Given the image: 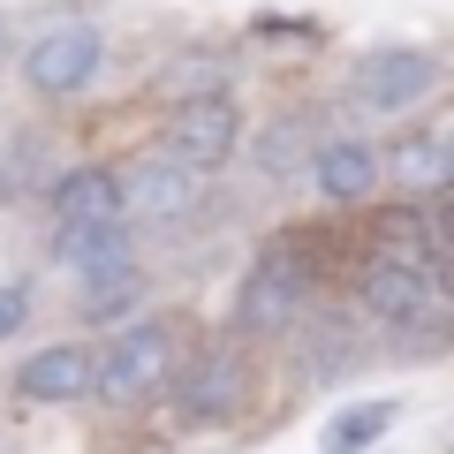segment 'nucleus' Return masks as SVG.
<instances>
[{
	"instance_id": "obj_1",
	"label": "nucleus",
	"mask_w": 454,
	"mask_h": 454,
	"mask_svg": "<svg viewBox=\"0 0 454 454\" xmlns=\"http://www.w3.org/2000/svg\"><path fill=\"white\" fill-rule=\"evenodd\" d=\"M167 372H175V340H167V325H160V318H137L129 333L98 356L91 387L114 394V402H145L152 387H167Z\"/></svg>"
},
{
	"instance_id": "obj_2",
	"label": "nucleus",
	"mask_w": 454,
	"mask_h": 454,
	"mask_svg": "<svg viewBox=\"0 0 454 454\" xmlns=\"http://www.w3.org/2000/svg\"><path fill=\"white\" fill-rule=\"evenodd\" d=\"M303 288H310L303 258H295V250H265L243 273V288H235V325H243V333H280V325L303 310Z\"/></svg>"
},
{
	"instance_id": "obj_3",
	"label": "nucleus",
	"mask_w": 454,
	"mask_h": 454,
	"mask_svg": "<svg viewBox=\"0 0 454 454\" xmlns=\"http://www.w3.org/2000/svg\"><path fill=\"white\" fill-rule=\"evenodd\" d=\"M167 145H175L182 167H227L235 145H243V114H235V98H227V91L182 98L175 121H167Z\"/></svg>"
},
{
	"instance_id": "obj_4",
	"label": "nucleus",
	"mask_w": 454,
	"mask_h": 454,
	"mask_svg": "<svg viewBox=\"0 0 454 454\" xmlns=\"http://www.w3.org/2000/svg\"><path fill=\"white\" fill-rule=\"evenodd\" d=\"M98 61H106L98 31L68 23V31H46L31 53H23V83H31V91H46V98H68V91H83V83L98 76Z\"/></svg>"
},
{
	"instance_id": "obj_5",
	"label": "nucleus",
	"mask_w": 454,
	"mask_h": 454,
	"mask_svg": "<svg viewBox=\"0 0 454 454\" xmlns=\"http://www.w3.org/2000/svg\"><path fill=\"white\" fill-rule=\"evenodd\" d=\"M432 91H439V61L417 53V46L372 53V61L356 68V98L372 114H402V106H417V98H432Z\"/></svg>"
},
{
	"instance_id": "obj_6",
	"label": "nucleus",
	"mask_w": 454,
	"mask_h": 454,
	"mask_svg": "<svg viewBox=\"0 0 454 454\" xmlns=\"http://www.w3.org/2000/svg\"><path fill=\"white\" fill-rule=\"evenodd\" d=\"M364 310L387 325H417L439 310V273H409V265H387L379 258L372 273H364Z\"/></svg>"
},
{
	"instance_id": "obj_7",
	"label": "nucleus",
	"mask_w": 454,
	"mask_h": 454,
	"mask_svg": "<svg viewBox=\"0 0 454 454\" xmlns=\"http://www.w3.org/2000/svg\"><path fill=\"white\" fill-rule=\"evenodd\" d=\"M91 348H76V340H53V348H38L31 364L16 372V394L23 402H76V394H91Z\"/></svg>"
},
{
	"instance_id": "obj_8",
	"label": "nucleus",
	"mask_w": 454,
	"mask_h": 454,
	"mask_svg": "<svg viewBox=\"0 0 454 454\" xmlns=\"http://www.w3.org/2000/svg\"><path fill=\"white\" fill-rule=\"evenodd\" d=\"M379 250H387V265H409V273H439V258H447L439 212H432V205H394L387 220H379Z\"/></svg>"
},
{
	"instance_id": "obj_9",
	"label": "nucleus",
	"mask_w": 454,
	"mask_h": 454,
	"mask_svg": "<svg viewBox=\"0 0 454 454\" xmlns=\"http://www.w3.org/2000/svg\"><path fill=\"white\" fill-rule=\"evenodd\" d=\"M121 175L114 167H76V175H61L53 182V220L61 227H106V220H121Z\"/></svg>"
},
{
	"instance_id": "obj_10",
	"label": "nucleus",
	"mask_w": 454,
	"mask_h": 454,
	"mask_svg": "<svg viewBox=\"0 0 454 454\" xmlns=\"http://www.w3.org/2000/svg\"><path fill=\"white\" fill-rule=\"evenodd\" d=\"M121 205H137L145 220H190V212H197V167L152 160L137 182H121Z\"/></svg>"
},
{
	"instance_id": "obj_11",
	"label": "nucleus",
	"mask_w": 454,
	"mask_h": 454,
	"mask_svg": "<svg viewBox=\"0 0 454 454\" xmlns=\"http://www.w3.org/2000/svg\"><path fill=\"white\" fill-rule=\"evenodd\" d=\"M53 258H61L68 273H83V280H106V273H129V235H121V220H106V227H53Z\"/></svg>"
},
{
	"instance_id": "obj_12",
	"label": "nucleus",
	"mask_w": 454,
	"mask_h": 454,
	"mask_svg": "<svg viewBox=\"0 0 454 454\" xmlns=\"http://www.w3.org/2000/svg\"><path fill=\"white\" fill-rule=\"evenodd\" d=\"M235 402H243V364L227 356H205L190 379H182V417L190 424H220V417H235Z\"/></svg>"
},
{
	"instance_id": "obj_13",
	"label": "nucleus",
	"mask_w": 454,
	"mask_h": 454,
	"mask_svg": "<svg viewBox=\"0 0 454 454\" xmlns=\"http://www.w3.org/2000/svg\"><path fill=\"white\" fill-rule=\"evenodd\" d=\"M310 182H318L333 205H356V197H372L379 160H372L364 145H318V160H310Z\"/></svg>"
},
{
	"instance_id": "obj_14",
	"label": "nucleus",
	"mask_w": 454,
	"mask_h": 454,
	"mask_svg": "<svg viewBox=\"0 0 454 454\" xmlns=\"http://www.w3.org/2000/svg\"><path fill=\"white\" fill-rule=\"evenodd\" d=\"M387 432H394V402H348V409H333L318 447L325 454H372Z\"/></svg>"
},
{
	"instance_id": "obj_15",
	"label": "nucleus",
	"mask_w": 454,
	"mask_h": 454,
	"mask_svg": "<svg viewBox=\"0 0 454 454\" xmlns=\"http://www.w3.org/2000/svg\"><path fill=\"white\" fill-rule=\"evenodd\" d=\"M447 167H454L447 129H424V137H409V145L394 152V182H409V190H424V197H432L439 182H447Z\"/></svg>"
},
{
	"instance_id": "obj_16",
	"label": "nucleus",
	"mask_w": 454,
	"mask_h": 454,
	"mask_svg": "<svg viewBox=\"0 0 454 454\" xmlns=\"http://www.w3.org/2000/svg\"><path fill=\"white\" fill-rule=\"evenodd\" d=\"M295 145H303V137H295V121H280V129H265V145H258V160H265V175H280V167L295 160Z\"/></svg>"
},
{
	"instance_id": "obj_17",
	"label": "nucleus",
	"mask_w": 454,
	"mask_h": 454,
	"mask_svg": "<svg viewBox=\"0 0 454 454\" xmlns=\"http://www.w3.org/2000/svg\"><path fill=\"white\" fill-rule=\"evenodd\" d=\"M23 318H31V295H23V288H0V340L16 333Z\"/></svg>"
}]
</instances>
